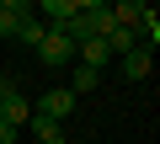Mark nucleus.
<instances>
[{"label": "nucleus", "mask_w": 160, "mask_h": 144, "mask_svg": "<svg viewBox=\"0 0 160 144\" xmlns=\"http://www.w3.org/2000/svg\"><path fill=\"white\" fill-rule=\"evenodd\" d=\"M27 117H32V107L22 102V86L11 80V75H0V123H6V128H27Z\"/></svg>", "instance_id": "obj_1"}, {"label": "nucleus", "mask_w": 160, "mask_h": 144, "mask_svg": "<svg viewBox=\"0 0 160 144\" xmlns=\"http://www.w3.org/2000/svg\"><path fill=\"white\" fill-rule=\"evenodd\" d=\"M32 112H38V117H48V123H64V117L75 112V96H69L64 86H53V91H43V96H38V107H32Z\"/></svg>", "instance_id": "obj_2"}, {"label": "nucleus", "mask_w": 160, "mask_h": 144, "mask_svg": "<svg viewBox=\"0 0 160 144\" xmlns=\"http://www.w3.org/2000/svg\"><path fill=\"white\" fill-rule=\"evenodd\" d=\"M38 59H43V64H75V43H69L64 32H48V37L38 43Z\"/></svg>", "instance_id": "obj_3"}, {"label": "nucleus", "mask_w": 160, "mask_h": 144, "mask_svg": "<svg viewBox=\"0 0 160 144\" xmlns=\"http://www.w3.org/2000/svg\"><path fill=\"white\" fill-rule=\"evenodd\" d=\"M27 16H32V6H27V0H0V37H16Z\"/></svg>", "instance_id": "obj_4"}, {"label": "nucleus", "mask_w": 160, "mask_h": 144, "mask_svg": "<svg viewBox=\"0 0 160 144\" xmlns=\"http://www.w3.org/2000/svg\"><path fill=\"white\" fill-rule=\"evenodd\" d=\"M107 43L102 37H91V43H75V64H86V69H96V75H102V69H107Z\"/></svg>", "instance_id": "obj_5"}, {"label": "nucleus", "mask_w": 160, "mask_h": 144, "mask_svg": "<svg viewBox=\"0 0 160 144\" xmlns=\"http://www.w3.org/2000/svg\"><path fill=\"white\" fill-rule=\"evenodd\" d=\"M96 86H102V75H96V69L75 64V69H69V86H64V91H69V96L80 102V96H96Z\"/></svg>", "instance_id": "obj_6"}, {"label": "nucleus", "mask_w": 160, "mask_h": 144, "mask_svg": "<svg viewBox=\"0 0 160 144\" xmlns=\"http://www.w3.org/2000/svg\"><path fill=\"white\" fill-rule=\"evenodd\" d=\"M149 64H155V53H149V48H133V53H123V75H128V80H144Z\"/></svg>", "instance_id": "obj_7"}, {"label": "nucleus", "mask_w": 160, "mask_h": 144, "mask_svg": "<svg viewBox=\"0 0 160 144\" xmlns=\"http://www.w3.org/2000/svg\"><path fill=\"white\" fill-rule=\"evenodd\" d=\"M43 37H48V22H43V16H27V22H22V32H16V43H22V48H32V53H38V43H43Z\"/></svg>", "instance_id": "obj_8"}, {"label": "nucleus", "mask_w": 160, "mask_h": 144, "mask_svg": "<svg viewBox=\"0 0 160 144\" xmlns=\"http://www.w3.org/2000/svg\"><path fill=\"white\" fill-rule=\"evenodd\" d=\"M27 128H32V133H38V144H43V139H59V133H64V128H59V123H48V117H38V112H32V117H27Z\"/></svg>", "instance_id": "obj_9"}, {"label": "nucleus", "mask_w": 160, "mask_h": 144, "mask_svg": "<svg viewBox=\"0 0 160 144\" xmlns=\"http://www.w3.org/2000/svg\"><path fill=\"white\" fill-rule=\"evenodd\" d=\"M43 144H64V133H59V139H43Z\"/></svg>", "instance_id": "obj_10"}]
</instances>
